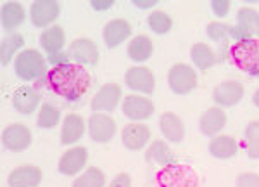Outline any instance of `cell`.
<instances>
[{
	"label": "cell",
	"instance_id": "cell-23",
	"mask_svg": "<svg viewBox=\"0 0 259 187\" xmlns=\"http://www.w3.org/2000/svg\"><path fill=\"white\" fill-rule=\"evenodd\" d=\"M0 19H2L4 30L11 31L24 23L26 12H24V7L19 2H4L2 9H0Z\"/></svg>",
	"mask_w": 259,
	"mask_h": 187
},
{
	"label": "cell",
	"instance_id": "cell-8",
	"mask_svg": "<svg viewBox=\"0 0 259 187\" xmlns=\"http://www.w3.org/2000/svg\"><path fill=\"white\" fill-rule=\"evenodd\" d=\"M2 145L7 151L21 153L31 145V130L23 123H11L2 130Z\"/></svg>",
	"mask_w": 259,
	"mask_h": 187
},
{
	"label": "cell",
	"instance_id": "cell-15",
	"mask_svg": "<svg viewBox=\"0 0 259 187\" xmlns=\"http://www.w3.org/2000/svg\"><path fill=\"white\" fill-rule=\"evenodd\" d=\"M150 139V130L147 125L140 123V122H132L123 127L121 132V140L123 145L130 151H142V149L147 145Z\"/></svg>",
	"mask_w": 259,
	"mask_h": 187
},
{
	"label": "cell",
	"instance_id": "cell-28",
	"mask_svg": "<svg viewBox=\"0 0 259 187\" xmlns=\"http://www.w3.org/2000/svg\"><path fill=\"white\" fill-rule=\"evenodd\" d=\"M23 47H24V36L19 35V33H12L7 39H4L2 45H0V61H2V66H9L11 61L14 59V56L19 52V49Z\"/></svg>",
	"mask_w": 259,
	"mask_h": 187
},
{
	"label": "cell",
	"instance_id": "cell-1",
	"mask_svg": "<svg viewBox=\"0 0 259 187\" xmlns=\"http://www.w3.org/2000/svg\"><path fill=\"white\" fill-rule=\"evenodd\" d=\"M45 80L54 94L71 102L80 101L92 85L90 73L76 62L52 66L45 74Z\"/></svg>",
	"mask_w": 259,
	"mask_h": 187
},
{
	"label": "cell",
	"instance_id": "cell-34",
	"mask_svg": "<svg viewBox=\"0 0 259 187\" xmlns=\"http://www.w3.org/2000/svg\"><path fill=\"white\" fill-rule=\"evenodd\" d=\"M206 33L212 42L225 44L228 39H232V26L223 23V21H212V23L207 24Z\"/></svg>",
	"mask_w": 259,
	"mask_h": 187
},
{
	"label": "cell",
	"instance_id": "cell-37",
	"mask_svg": "<svg viewBox=\"0 0 259 187\" xmlns=\"http://www.w3.org/2000/svg\"><path fill=\"white\" fill-rule=\"evenodd\" d=\"M109 187H132V177L128 173H118V175L112 178Z\"/></svg>",
	"mask_w": 259,
	"mask_h": 187
},
{
	"label": "cell",
	"instance_id": "cell-21",
	"mask_svg": "<svg viewBox=\"0 0 259 187\" xmlns=\"http://www.w3.org/2000/svg\"><path fill=\"white\" fill-rule=\"evenodd\" d=\"M85 134V122L80 115L69 113L66 115V118L62 120V128H61V142L62 145H73L81 139Z\"/></svg>",
	"mask_w": 259,
	"mask_h": 187
},
{
	"label": "cell",
	"instance_id": "cell-31",
	"mask_svg": "<svg viewBox=\"0 0 259 187\" xmlns=\"http://www.w3.org/2000/svg\"><path fill=\"white\" fill-rule=\"evenodd\" d=\"M61 122V109L52 104L45 102L41 104L38 111V118H36V127L40 128H54Z\"/></svg>",
	"mask_w": 259,
	"mask_h": 187
},
{
	"label": "cell",
	"instance_id": "cell-29",
	"mask_svg": "<svg viewBox=\"0 0 259 187\" xmlns=\"http://www.w3.org/2000/svg\"><path fill=\"white\" fill-rule=\"evenodd\" d=\"M106 185V175L97 166H90L80 177L74 178L71 187H104Z\"/></svg>",
	"mask_w": 259,
	"mask_h": 187
},
{
	"label": "cell",
	"instance_id": "cell-12",
	"mask_svg": "<svg viewBox=\"0 0 259 187\" xmlns=\"http://www.w3.org/2000/svg\"><path fill=\"white\" fill-rule=\"evenodd\" d=\"M121 101V87L118 83H106L99 89V92L92 99L94 113H111L118 107Z\"/></svg>",
	"mask_w": 259,
	"mask_h": 187
},
{
	"label": "cell",
	"instance_id": "cell-11",
	"mask_svg": "<svg viewBox=\"0 0 259 187\" xmlns=\"http://www.w3.org/2000/svg\"><path fill=\"white\" fill-rule=\"evenodd\" d=\"M61 12V4L56 0H35L30 7V19L36 28H50Z\"/></svg>",
	"mask_w": 259,
	"mask_h": 187
},
{
	"label": "cell",
	"instance_id": "cell-24",
	"mask_svg": "<svg viewBox=\"0 0 259 187\" xmlns=\"http://www.w3.org/2000/svg\"><path fill=\"white\" fill-rule=\"evenodd\" d=\"M209 153L218 160H230L239 153V142L232 135H216L209 142Z\"/></svg>",
	"mask_w": 259,
	"mask_h": 187
},
{
	"label": "cell",
	"instance_id": "cell-14",
	"mask_svg": "<svg viewBox=\"0 0 259 187\" xmlns=\"http://www.w3.org/2000/svg\"><path fill=\"white\" fill-rule=\"evenodd\" d=\"M212 99L218 104V107H232L244 99V85L239 80H227L221 82L212 90Z\"/></svg>",
	"mask_w": 259,
	"mask_h": 187
},
{
	"label": "cell",
	"instance_id": "cell-18",
	"mask_svg": "<svg viewBox=\"0 0 259 187\" xmlns=\"http://www.w3.org/2000/svg\"><path fill=\"white\" fill-rule=\"evenodd\" d=\"M44 173L36 165H21L11 172L7 184L9 187H38Z\"/></svg>",
	"mask_w": 259,
	"mask_h": 187
},
{
	"label": "cell",
	"instance_id": "cell-33",
	"mask_svg": "<svg viewBox=\"0 0 259 187\" xmlns=\"http://www.w3.org/2000/svg\"><path fill=\"white\" fill-rule=\"evenodd\" d=\"M245 140H247V155L250 160H259V122H249L245 127Z\"/></svg>",
	"mask_w": 259,
	"mask_h": 187
},
{
	"label": "cell",
	"instance_id": "cell-38",
	"mask_svg": "<svg viewBox=\"0 0 259 187\" xmlns=\"http://www.w3.org/2000/svg\"><path fill=\"white\" fill-rule=\"evenodd\" d=\"M90 6L94 7V11H109L114 6V0H92Z\"/></svg>",
	"mask_w": 259,
	"mask_h": 187
},
{
	"label": "cell",
	"instance_id": "cell-4",
	"mask_svg": "<svg viewBox=\"0 0 259 187\" xmlns=\"http://www.w3.org/2000/svg\"><path fill=\"white\" fill-rule=\"evenodd\" d=\"M156 180L159 187H199V177L195 170L183 163L162 166V170L156 175Z\"/></svg>",
	"mask_w": 259,
	"mask_h": 187
},
{
	"label": "cell",
	"instance_id": "cell-6",
	"mask_svg": "<svg viewBox=\"0 0 259 187\" xmlns=\"http://www.w3.org/2000/svg\"><path fill=\"white\" fill-rule=\"evenodd\" d=\"M232 39L235 42L259 39V11L242 7L237 12V24L232 26Z\"/></svg>",
	"mask_w": 259,
	"mask_h": 187
},
{
	"label": "cell",
	"instance_id": "cell-10",
	"mask_svg": "<svg viewBox=\"0 0 259 187\" xmlns=\"http://www.w3.org/2000/svg\"><path fill=\"white\" fill-rule=\"evenodd\" d=\"M156 111V106L149 97L140 94H130L123 101V113L132 122H144Z\"/></svg>",
	"mask_w": 259,
	"mask_h": 187
},
{
	"label": "cell",
	"instance_id": "cell-22",
	"mask_svg": "<svg viewBox=\"0 0 259 187\" xmlns=\"http://www.w3.org/2000/svg\"><path fill=\"white\" fill-rule=\"evenodd\" d=\"M159 128L162 135L166 137V140H169V142L178 144L185 139V125L177 113H171V111L162 113L159 118Z\"/></svg>",
	"mask_w": 259,
	"mask_h": 187
},
{
	"label": "cell",
	"instance_id": "cell-20",
	"mask_svg": "<svg viewBox=\"0 0 259 187\" xmlns=\"http://www.w3.org/2000/svg\"><path fill=\"white\" fill-rule=\"evenodd\" d=\"M227 125V113H225L221 107H209L206 109L200 116V122H199V127H200V132L207 137H216L220 135V132L225 128Z\"/></svg>",
	"mask_w": 259,
	"mask_h": 187
},
{
	"label": "cell",
	"instance_id": "cell-40",
	"mask_svg": "<svg viewBox=\"0 0 259 187\" xmlns=\"http://www.w3.org/2000/svg\"><path fill=\"white\" fill-rule=\"evenodd\" d=\"M252 102L259 107V89H257L256 92H254V95H252Z\"/></svg>",
	"mask_w": 259,
	"mask_h": 187
},
{
	"label": "cell",
	"instance_id": "cell-17",
	"mask_svg": "<svg viewBox=\"0 0 259 187\" xmlns=\"http://www.w3.org/2000/svg\"><path fill=\"white\" fill-rule=\"evenodd\" d=\"M132 35V24L126 19H111L109 23L104 26L102 31V39L104 44L107 45V49H116L118 45H121L123 42H126Z\"/></svg>",
	"mask_w": 259,
	"mask_h": 187
},
{
	"label": "cell",
	"instance_id": "cell-16",
	"mask_svg": "<svg viewBox=\"0 0 259 187\" xmlns=\"http://www.w3.org/2000/svg\"><path fill=\"white\" fill-rule=\"evenodd\" d=\"M87 161H89V151L81 145H76V147L68 149L61 156L59 163H57V170L62 175H76L87 166Z\"/></svg>",
	"mask_w": 259,
	"mask_h": 187
},
{
	"label": "cell",
	"instance_id": "cell-30",
	"mask_svg": "<svg viewBox=\"0 0 259 187\" xmlns=\"http://www.w3.org/2000/svg\"><path fill=\"white\" fill-rule=\"evenodd\" d=\"M149 158L161 166L173 165V153H171L169 145L166 142H162V140H154L147 151V160Z\"/></svg>",
	"mask_w": 259,
	"mask_h": 187
},
{
	"label": "cell",
	"instance_id": "cell-27",
	"mask_svg": "<svg viewBox=\"0 0 259 187\" xmlns=\"http://www.w3.org/2000/svg\"><path fill=\"white\" fill-rule=\"evenodd\" d=\"M190 56H192V62L197 66L199 69L206 71V69H211L212 66L218 64L220 57L216 56L214 51L206 44H194L190 49Z\"/></svg>",
	"mask_w": 259,
	"mask_h": 187
},
{
	"label": "cell",
	"instance_id": "cell-7",
	"mask_svg": "<svg viewBox=\"0 0 259 187\" xmlns=\"http://www.w3.org/2000/svg\"><path fill=\"white\" fill-rule=\"evenodd\" d=\"M87 128H89L90 139L99 144L109 142L118 132V125H116L114 118H111L107 113H94L89 118Z\"/></svg>",
	"mask_w": 259,
	"mask_h": 187
},
{
	"label": "cell",
	"instance_id": "cell-26",
	"mask_svg": "<svg viewBox=\"0 0 259 187\" xmlns=\"http://www.w3.org/2000/svg\"><path fill=\"white\" fill-rule=\"evenodd\" d=\"M64 30L57 24H52L47 30H44L40 36V45L49 56H56V54H61L62 47H64Z\"/></svg>",
	"mask_w": 259,
	"mask_h": 187
},
{
	"label": "cell",
	"instance_id": "cell-2",
	"mask_svg": "<svg viewBox=\"0 0 259 187\" xmlns=\"http://www.w3.org/2000/svg\"><path fill=\"white\" fill-rule=\"evenodd\" d=\"M228 57L233 66L240 71L259 77V39H249L232 44L228 51Z\"/></svg>",
	"mask_w": 259,
	"mask_h": 187
},
{
	"label": "cell",
	"instance_id": "cell-35",
	"mask_svg": "<svg viewBox=\"0 0 259 187\" xmlns=\"http://www.w3.org/2000/svg\"><path fill=\"white\" fill-rule=\"evenodd\" d=\"M237 187H259V175L252 172H244L237 177Z\"/></svg>",
	"mask_w": 259,
	"mask_h": 187
},
{
	"label": "cell",
	"instance_id": "cell-5",
	"mask_svg": "<svg viewBox=\"0 0 259 187\" xmlns=\"http://www.w3.org/2000/svg\"><path fill=\"white\" fill-rule=\"evenodd\" d=\"M168 85L175 94L187 95L197 87V73L189 64H173L168 71Z\"/></svg>",
	"mask_w": 259,
	"mask_h": 187
},
{
	"label": "cell",
	"instance_id": "cell-36",
	"mask_svg": "<svg viewBox=\"0 0 259 187\" xmlns=\"http://www.w3.org/2000/svg\"><path fill=\"white\" fill-rule=\"evenodd\" d=\"M230 7H232V2H230V0H212L211 2V9L214 12V16H218V18L228 16Z\"/></svg>",
	"mask_w": 259,
	"mask_h": 187
},
{
	"label": "cell",
	"instance_id": "cell-25",
	"mask_svg": "<svg viewBox=\"0 0 259 187\" xmlns=\"http://www.w3.org/2000/svg\"><path fill=\"white\" fill-rule=\"evenodd\" d=\"M128 57L133 62H145L150 59L154 54V44L147 35H137L135 39L130 40L126 47Z\"/></svg>",
	"mask_w": 259,
	"mask_h": 187
},
{
	"label": "cell",
	"instance_id": "cell-32",
	"mask_svg": "<svg viewBox=\"0 0 259 187\" xmlns=\"http://www.w3.org/2000/svg\"><path fill=\"white\" fill-rule=\"evenodd\" d=\"M147 23H149V28L156 33V35H166V33L171 31V28H173V19H171V16L164 11L150 12Z\"/></svg>",
	"mask_w": 259,
	"mask_h": 187
},
{
	"label": "cell",
	"instance_id": "cell-19",
	"mask_svg": "<svg viewBox=\"0 0 259 187\" xmlns=\"http://www.w3.org/2000/svg\"><path fill=\"white\" fill-rule=\"evenodd\" d=\"M40 102V94L36 92L35 87L23 85L12 95V106L21 115H31L36 111Z\"/></svg>",
	"mask_w": 259,
	"mask_h": 187
},
{
	"label": "cell",
	"instance_id": "cell-39",
	"mask_svg": "<svg viewBox=\"0 0 259 187\" xmlns=\"http://www.w3.org/2000/svg\"><path fill=\"white\" fill-rule=\"evenodd\" d=\"M132 4L135 7H139V9H152V7H156L157 0H132Z\"/></svg>",
	"mask_w": 259,
	"mask_h": 187
},
{
	"label": "cell",
	"instance_id": "cell-9",
	"mask_svg": "<svg viewBox=\"0 0 259 187\" xmlns=\"http://www.w3.org/2000/svg\"><path fill=\"white\" fill-rule=\"evenodd\" d=\"M124 83L130 90L150 95L156 90V77L147 66H133L124 73Z\"/></svg>",
	"mask_w": 259,
	"mask_h": 187
},
{
	"label": "cell",
	"instance_id": "cell-13",
	"mask_svg": "<svg viewBox=\"0 0 259 187\" xmlns=\"http://www.w3.org/2000/svg\"><path fill=\"white\" fill-rule=\"evenodd\" d=\"M68 57L71 61H74L76 64H90L95 66L100 59L99 49L95 45V42L90 39H76L71 42L68 49Z\"/></svg>",
	"mask_w": 259,
	"mask_h": 187
},
{
	"label": "cell",
	"instance_id": "cell-3",
	"mask_svg": "<svg viewBox=\"0 0 259 187\" xmlns=\"http://www.w3.org/2000/svg\"><path fill=\"white\" fill-rule=\"evenodd\" d=\"M14 71L18 78L24 82L36 80V78L47 74V61L35 49H24L14 59Z\"/></svg>",
	"mask_w": 259,
	"mask_h": 187
}]
</instances>
